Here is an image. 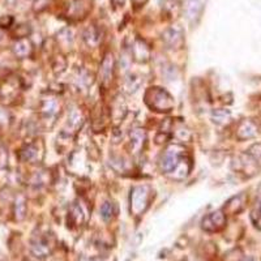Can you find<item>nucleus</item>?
Instances as JSON below:
<instances>
[{
	"label": "nucleus",
	"mask_w": 261,
	"mask_h": 261,
	"mask_svg": "<svg viewBox=\"0 0 261 261\" xmlns=\"http://www.w3.org/2000/svg\"><path fill=\"white\" fill-rule=\"evenodd\" d=\"M146 1H148V0H132V4L136 8H139V7H143Z\"/></svg>",
	"instance_id": "obj_25"
},
{
	"label": "nucleus",
	"mask_w": 261,
	"mask_h": 261,
	"mask_svg": "<svg viewBox=\"0 0 261 261\" xmlns=\"http://www.w3.org/2000/svg\"><path fill=\"white\" fill-rule=\"evenodd\" d=\"M26 216V198L25 196L18 195L14 201V218L16 221H22Z\"/></svg>",
	"instance_id": "obj_20"
},
{
	"label": "nucleus",
	"mask_w": 261,
	"mask_h": 261,
	"mask_svg": "<svg viewBox=\"0 0 261 261\" xmlns=\"http://www.w3.org/2000/svg\"><path fill=\"white\" fill-rule=\"evenodd\" d=\"M246 204H247V196L244 195V193H240V195H237L230 198L229 201L225 204L222 210L225 212V214H226V213H230V214H237V213L243 210Z\"/></svg>",
	"instance_id": "obj_10"
},
{
	"label": "nucleus",
	"mask_w": 261,
	"mask_h": 261,
	"mask_svg": "<svg viewBox=\"0 0 261 261\" xmlns=\"http://www.w3.org/2000/svg\"><path fill=\"white\" fill-rule=\"evenodd\" d=\"M226 225V214L223 210H216V212L206 214L201 221L202 230L206 233H217L225 227Z\"/></svg>",
	"instance_id": "obj_5"
},
{
	"label": "nucleus",
	"mask_w": 261,
	"mask_h": 261,
	"mask_svg": "<svg viewBox=\"0 0 261 261\" xmlns=\"http://www.w3.org/2000/svg\"><path fill=\"white\" fill-rule=\"evenodd\" d=\"M230 116L229 111H223V110H217V111L213 112V120L218 124H222V123L227 122V119Z\"/></svg>",
	"instance_id": "obj_24"
},
{
	"label": "nucleus",
	"mask_w": 261,
	"mask_h": 261,
	"mask_svg": "<svg viewBox=\"0 0 261 261\" xmlns=\"http://www.w3.org/2000/svg\"><path fill=\"white\" fill-rule=\"evenodd\" d=\"M202 12V4L200 0H187L184 4L185 17L191 22H195L200 18Z\"/></svg>",
	"instance_id": "obj_13"
},
{
	"label": "nucleus",
	"mask_w": 261,
	"mask_h": 261,
	"mask_svg": "<svg viewBox=\"0 0 261 261\" xmlns=\"http://www.w3.org/2000/svg\"><path fill=\"white\" fill-rule=\"evenodd\" d=\"M129 137H131V149L133 150V153H140V150L143 149V146L146 140V135L145 132H144V129H133L132 132H131V135H129Z\"/></svg>",
	"instance_id": "obj_15"
},
{
	"label": "nucleus",
	"mask_w": 261,
	"mask_h": 261,
	"mask_svg": "<svg viewBox=\"0 0 261 261\" xmlns=\"http://www.w3.org/2000/svg\"><path fill=\"white\" fill-rule=\"evenodd\" d=\"M38 146L35 145V144H29L21 152V160L25 161V162H35V161L38 160Z\"/></svg>",
	"instance_id": "obj_19"
},
{
	"label": "nucleus",
	"mask_w": 261,
	"mask_h": 261,
	"mask_svg": "<svg viewBox=\"0 0 261 261\" xmlns=\"http://www.w3.org/2000/svg\"><path fill=\"white\" fill-rule=\"evenodd\" d=\"M70 219L76 226H81L87 221V212L81 202H73L70 209Z\"/></svg>",
	"instance_id": "obj_14"
},
{
	"label": "nucleus",
	"mask_w": 261,
	"mask_h": 261,
	"mask_svg": "<svg viewBox=\"0 0 261 261\" xmlns=\"http://www.w3.org/2000/svg\"><path fill=\"white\" fill-rule=\"evenodd\" d=\"M58 110H59V104L55 98H45L42 101V114L45 115L46 118H54L58 114Z\"/></svg>",
	"instance_id": "obj_17"
},
{
	"label": "nucleus",
	"mask_w": 261,
	"mask_h": 261,
	"mask_svg": "<svg viewBox=\"0 0 261 261\" xmlns=\"http://www.w3.org/2000/svg\"><path fill=\"white\" fill-rule=\"evenodd\" d=\"M259 133L258 124L251 120V119H246L240 123L237 131V137L239 140H248L252 139Z\"/></svg>",
	"instance_id": "obj_9"
},
{
	"label": "nucleus",
	"mask_w": 261,
	"mask_h": 261,
	"mask_svg": "<svg viewBox=\"0 0 261 261\" xmlns=\"http://www.w3.org/2000/svg\"><path fill=\"white\" fill-rule=\"evenodd\" d=\"M81 124H83V116H81V112H79L76 108H75V110H72V112H71L70 118H68V125H70L71 128L77 129L80 128Z\"/></svg>",
	"instance_id": "obj_22"
},
{
	"label": "nucleus",
	"mask_w": 261,
	"mask_h": 261,
	"mask_svg": "<svg viewBox=\"0 0 261 261\" xmlns=\"http://www.w3.org/2000/svg\"><path fill=\"white\" fill-rule=\"evenodd\" d=\"M233 169L237 174L243 175L246 177H252L259 174L260 165L259 161L251 153H244L238 156L233 162Z\"/></svg>",
	"instance_id": "obj_4"
},
{
	"label": "nucleus",
	"mask_w": 261,
	"mask_h": 261,
	"mask_svg": "<svg viewBox=\"0 0 261 261\" xmlns=\"http://www.w3.org/2000/svg\"><path fill=\"white\" fill-rule=\"evenodd\" d=\"M111 1L114 5H116V7H123L125 3V0H111Z\"/></svg>",
	"instance_id": "obj_26"
},
{
	"label": "nucleus",
	"mask_w": 261,
	"mask_h": 261,
	"mask_svg": "<svg viewBox=\"0 0 261 261\" xmlns=\"http://www.w3.org/2000/svg\"><path fill=\"white\" fill-rule=\"evenodd\" d=\"M164 41L171 49H180L184 43V33L180 28L173 26L164 33Z\"/></svg>",
	"instance_id": "obj_8"
},
{
	"label": "nucleus",
	"mask_w": 261,
	"mask_h": 261,
	"mask_svg": "<svg viewBox=\"0 0 261 261\" xmlns=\"http://www.w3.org/2000/svg\"><path fill=\"white\" fill-rule=\"evenodd\" d=\"M91 9V3L89 0H73L71 5V12L77 18L85 17V14Z\"/></svg>",
	"instance_id": "obj_16"
},
{
	"label": "nucleus",
	"mask_w": 261,
	"mask_h": 261,
	"mask_svg": "<svg viewBox=\"0 0 261 261\" xmlns=\"http://www.w3.org/2000/svg\"><path fill=\"white\" fill-rule=\"evenodd\" d=\"M115 60L112 54H106V56L102 60L101 68H99V81L104 87H107L112 81L114 77Z\"/></svg>",
	"instance_id": "obj_7"
},
{
	"label": "nucleus",
	"mask_w": 261,
	"mask_h": 261,
	"mask_svg": "<svg viewBox=\"0 0 261 261\" xmlns=\"http://www.w3.org/2000/svg\"><path fill=\"white\" fill-rule=\"evenodd\" d=\"M152 200V189L148 185L133 187L129 197V210L133 216H141L149 208Z\"/></svg>",
	"instance_id": "obj_3"
},
{
	"label": "nucleus",
	"mask_w": 261,
	"mask_h": 261,
	"mask_svg": "<svg viewBox=\"0 0 261 261\" xmlns=\"http://www.w3.org/2000/svg\"><path fill=\"white\" fill-rule=\"evenodd\" d=\"M131 54L133 55V59L139 63L148 62L150 58L149 47L141 39H136L135 43L132 45V49H131Z\"/></svg>",
	"instance_id": "obj_11"
},
{
	"label": "nucleus",
	"mask_w": 261,
	"mask_h": 261,
	"mask_svg": "<svg viewBox=\"0 0 261 261\" xmlns=\"http://www.w3.org/2000/svg\"><path fill=\"white\" fill-rule=\"evenodd\" d=\"M99 37H101L99 30L94 25L87 28L85 31H84V41L87 42V46H97L99 43V41H101Z\"/></svg>",
	"instance_id": "obj_18"
},
{
	"label": "nucleus",
	"mask_w": 261,
	"mask_h": 261,
	"mask_svg": "<svg viewBox=\"0 0 261 261\" xmlns=\"http://www.w3.org/2000/svg\"><path fill=\"white\" fill-rule=\"evenodd\" d=\"M115 216V205L112 202L106 201L102 204L101 206V217L103 218V221L108 222V221H111Z\"/></svg>",
	"instance_id": "obj_21"
},
{
	"label": "nucleus",
	"mask_w": 261,
	"mask_h": 261,
	"mask_svg": "<svg viewBox=\"0 0 261 261\" xmlns=\"http://www.w3.org/2000/svg\"><path fill=\"white\" fill-rule=\"evenodd\" d=\"M145 103L158 112H169L174 108V99L162 87H149L145 93Z\"/></svg>",
	"instance_id": "obj_2"
},
{
	"label": "nucleus",
	"mask_w": 261,
	"mask_h": 261,
	"mask_svg": "<svg viewBox=\"0 0 261 261\" xmlns=\"http://www.w3.org/2000/svg\"><path fill=\"white\" fill-rule=\"evenodd\" d=\"M242 261H254V259L252 258H246V259H243V260Z\"/></svg>",
	"instance_id": "obj_27"
},
{
	"label": "nucleus",
	"mask_w": 261,
	"mask_h": 261,
	"mask_svg": "<svg viewBox=\"0 0 261 261\" xmlns=\"http://www.w3.org/2000/svg\"><path fill=\"white\" fill-rule=\"evenodd\" d=\"M251 221H252L256 229L261 230V201L255 205L254 210L251 213Z\"/></svg>",
	"instance_id": "obj_23"
},
{
	"label": "nucleus",
	"mask_w": 261,
	"mask_h": 261,
	"mask_svg": "<svg viewBox=\"0 0 261 261\" xmlns=\"http://www.w3.org/2000/svg\"><path fill=\"white\" fill-rule=\"evenodd\" d=\"M162 173L174 180H184L191 171L192 162L187 152L179 144H171L166 148L160 160Z\"/></svg>",
	"instance_id": "obj_1"
},
{
	"label": "nucleus",
	"mask_w": 261,
	"mask_h": 261,
	"mask_svg": "<svg viewBox=\"0 0 261 261\" xmlns=\"http://www.w3.org/2000/svg\"><path fill=\"white\" fill-rule=\"evenodd\" d=\"M12 51H13L14 56H17L18 59H25V58L31 55L33 46H31V42L28 38H18L17 41L14 42Z\"/></svg>",
	"instance_id": "obj_12"
},
{
	"label": "nucleus",
	"mask_w": 261,
	"mask_h": 261,
	"mask_svg": "<svg viewBox=\"0 0 261 261\" xmlns=\"http://www.w3.org/2000/svg\"><path fill=\"white\" fill-rule=\"evenodd\" d=\"M31 254L37 259H46L54 250V242L49 235H41L31 242Z\"/></svg>",
	"instance_id": "obj_6"
}]
</instances>
